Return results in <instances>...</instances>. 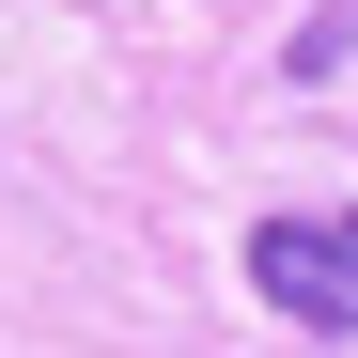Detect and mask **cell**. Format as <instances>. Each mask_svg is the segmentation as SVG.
Returning a JSON list of instances; mask_svg holds the SVG:
<instances>
[{
  "mask_svg": "<svg viewBox=\"0 0 358 358\" xmlns=\"http://www.w3.org/2000/svg\"><path fill=\"white\" fill-rule=\"evenodd\" d=\"M250 296L312 343H358V203H280L250 234Z\"/></svg>",
  "mask_w": 358,
  "mask_h": 358,
  "instance_id": "cell-1",
  "label": "cell"
},
{
  "mask_svg": "<svg viewBox=\"0 0 358 358\" xmlns=\"http://www.w3.org/2000/svg\"><path fill=\"white\" fill-rule=\"evenodd\" d=\"M343 63H358V0H327V16L280 47V78H343Z\"/></svg>",
  "mask_w": 358,
  "mask_h": 358,
  "instance_id": "cell-2",
  "label": "cell"
}]
</instances>
